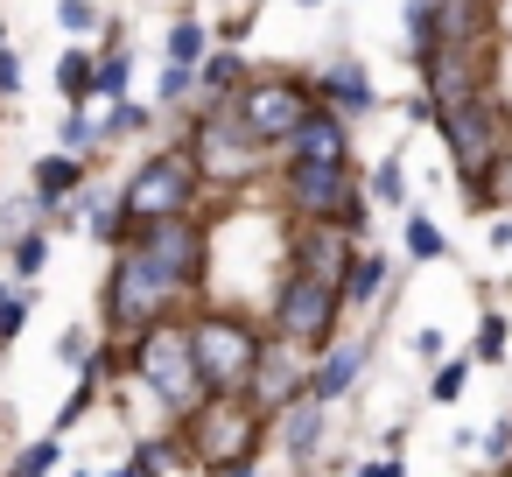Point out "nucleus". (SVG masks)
I'll return each mask as SVG.
<instances>
[{
  "label": "nucleus",
  "instance_id": "obj_1",
  "mask_svg": "<svg viewBox=\"0 0 512 477\" xmlns=\"http://www.w3.org/2000/svg\"><path fill=\"white\" fill-rule=\"evenodd\" d=\"M211 274V225L204 218H162V225H141L113 246V267H106V288H99V316H106V337H134L162 316H183V295H197Z\"/></svg>",
  "mask_w": 512,
  "mask_h": 477
},
{
  "label": "nucleus",
  "instance_id": "obj_2",
  "mask_svg": "<svg viewBox=\"0 0 512 477\" xmlns=\"http://www.w3.org/2000/svg\"><path fill=\"white\" fill-rule=\"evenodd\" d=\"M120 365H127V379H141V386L155 393V407H162L169 421H190V414L211 400V393H204V379H197L190 323H183V316H162V323L134 330V337L120 344Z\"/></svg>",
  "mask_w": 512,
  "mask_h": 477
},
{
  "label": "nucleus",
  "instance_id": "obj_3",
  "mask_svg": "<svg viewBox=\"0 0 512 477\" xmlns=\"http://www.w3.org/2000/svg\"><path fill=\"white\" fill-rule=\"evenodd\" d=\"M183 323H190V358H197L204 393H211V400H239L253 358H260V344H267V330H260L246 309H225V302L190 309Z\"/></svg>",
  "mask_w": 512,
  "mask_h": 477
},
{
  "label": "nucleus",
  "instance_id": "obj_4",
  "mask_svg": "<svg viewBox=\"0 0 512 477\" xmlns=\"http://www.w3.org/2000/svg\"><path fill=\"white\" fill-rule=\"evenodd\" d=\"M197 197H204V183H197L190 155H183V148H155V155L134 162V176L113 190V211H120L127 232H141V225H162V218H197Z\"/></svg>",
  "mask_w": 512,
  "mask_h": 477
},
{
  "label": "nucleus",
  "instance_id": "obj_5",
  "mask_svg": "<svg viewBox=\"0 0 512 477\" xmlns=\"http://www.w3.org/2000/svg\"><path fill=\"white\" fill-rule=\"evenodd\" d=\"M225 113L239 120V134L267 155V148H281L309 113H316V92H309V78L302 71H253L232 99H225Z\"/></svg>",
  "mask_w": 512,
  "mask_h": 477
},
{
  "label": "nucleus",
  "instance_id": "obj_6",
  "mask_svg": "<svg viewBox=\"0 0 512 477\" xmlns=\"http://www.w3.org/2000/svg\"><path fill=\"white\" fill-rule=\"evenodd\" d=\"M183 456H197L211 477H246L253 470V449H260V414L246 400H204L190 421H183Z\"/></svg>",
  "mask_w": 512,
  "mask_h": 477
},
{
  "label": "nucleus",
  "instance_id": "obj_7",
  "mask_svg": "<svg viewBox=\"0 0 512 477\" xmlns=\"http://www.w3.org/2000/svg\"><path fill=\"white\" fill-rule=\"evenodd\" d=\"M337 323H344L337 281H316L302 267H281V288H274V309H267V337H288V344H302L316 358L323 344H337Z\"/></svg>",
  "mask_w": 512,
  "mask_h": 477
},
{
  "label": "nucleus",
  "instance_id": "obj_8",
  "mask_svg": "<svg viewBox=\"0 0 512 477\" xmlns=\"http://www.w3.org/2000/svg\"><path fill=\"white\" fill-rule=\"evenodd\" d=\"M435 127H442V141H449V162H456L463 197H477V183H484L491 162L505 155V113H498V99L477 92V99H463V106H442Z\"/></svg>",
  "mask_w": 512,
  "mask_h": 477
},
{
  "label": "nucleus",
  "instance_id": "obj_9",
  "mask_svg": "<svg viewBox=\"0 0 512 477\" xmlns=\"http://www.w3.org/2000/svg\"><path fill=\"white\" fill-rule=\"evenodd\" d=\"M183 155H190V169H197L204 190H239V183H253V169H260V148L239 134V120H232L225 106H197Z\"/></svg>",
  "mask_w": 512,
  "mask_h": 477
},
{
  "label": "nucleus",
  "instance_id": "obj_10",
  "mask_svg": "<svg viewBox=\"0 0 512 477\" xmlns=\"http://www.w3.org/2000/svg\"><path fill=\"white\" fill-rule=\"evenodd\" d=\"M281 197L295 211V225H330L358 204V169H302V162H281Z\"/></svg>",
  "mask_w": 512,
  "mask_h": 477
},
{
  "label": "nucleus",
  "instance_id": "obj_11",
  "mask_svg": "<svg viewBox=\"0 0 512 477\" xmlns=\"http://www.w3.org/2000/svg\"><path fill=\"white\" fill-rule=\"evenodd\" d=\"M302 386H309V351L288 344V337H267L260 358H253V372H246V393H239V400L267 421V414H281L288 400H302Z\"/></svg>",
  "mask_w": 512,
  "mask_h": 477
},
{
  "label": "nucleus",
  "instance_id": "obj_12",
  "mask_svg": "<svg viewBox=\"0 0 512 477\" xmlns=\"http://www.w3.org/2000/svg\"><path fill=\"white\" fill-rule=\"evenodd\" d=\"M365 365H372V344H365V337H337V344H323V351L309 358V386H302V400L337 407L344 393H358Z\"/></svg>",
  "mask_w": 512,
  "mask_h": 477
},
{
  "label": "nucleus",
  "instance_id": "obj_13",
  "mask_svg": "<svg viewBox=\"0 0 512 477\" xmlns=\"http://www.w3.org/2000/svg\"><path fill=\"white\" fill-rule=\"evenodd\" d=\"M309 92H316V106H323V113H337L344 127H351V120H365V113L379 106V85H372V71H365L358 57H330V64L309 78Z\"/></svg>",
  "mask_w": 512,
  "mask_h": 477
},
{
  "label": "nucleus",
  "instance_id": "obj_14",
  "mask_svg": "<svg viewBox=\"0 0 512 477\" xmlns=\"http://www.w3.org/2000/svg\"><path fill=\"white\" fill-rule=\"evenodd\" d=\"M281 148H288V162H302V169H351V127H344L337 113H323V106H316Z\"/></svg>",
  "mask_w": 512,
  "mask_h": 477
},
{
  "label": "nucleus",
  "instance_id": "obj_15",
  "mask_svg": "<svg viewBox=\"0 0 512 477\" xmlns=\"http://www.w3.org/2000/svg\"><path fill=\"white\" fill-rule=\"evenodd\" d=\"M85 183H92V162H78V155H43V162L29 169V197L43 204V218H50L57 204H71Z\"/></svg>",
  "mask_w": 512,
  "mask_h": 477
},
{
  "label": "nucleus",
  "instance_id": "obj_16",
  "mask_svg": "<svg viewBox=\"0 0 512 477\" xmlns=\"http://www.w3.org/2000/svg\"><path fill=\"white\" fill-rule=\"evenodd\" d=\"M323 414L330 407H316V400H288L281 407V449H288V463H316L323 456Z\"/></svg>",
  "mask_w": 512,
  "mask_h": 477
},
{
  "label": "nucleus",
  "instance_id": "obj_17",
  "mask_svg": "<svg viewBox=\"0 0 512 477\" xmlns=\"http://www.w3.org/2000/svg\"><path fill=\"white\" fill-rule=\"evenodd\" d=\"M246 78H253V71H246V50H204V64H197V99H204V106H225Z\"/></svg>",
  "mask_w": 512,
  "mask_h": 477
},
{
  "label": "nucleus",
  "instance_id": "obj_18",
  "mask_svg": "<svg viewBox=\"0 0 512 477\" xmlns=\"http://www.w3.org/2000/svg\"><path fill=\"white\" fill-rule=\"evenodd\" d=\"M379 295H386V260L358 246L351 267H344V281H337V302H344V309H372Z\"/></svg>",
  "mask_w": 512,
  "mask_h": 477
},
{
  "label": "nucleus",
  "instance_id": "obj_19",
  "mask_svg": "<svg viewBox=\"0 0 512 477\" xmlns=\"http://www.w3.org/2000/svg\"><path fill=\"white\" fill-rule=\"evenodd\" d=\"M204 50H211V29H204L197 15H176V22H169V43H162V57H169L176 71H197V64H204Z\"/></svg>",
  "mask_w": 512,
  "mask_h": 477
},
{
  "label": "nucleus",
  "instance_id": "obj_20",
  "mask_svg": "<svg viewBox=\"0 0 512 477\" xmlns=\"http://www.w3.org/2000/svg\"><path fill=\"white\" fill-rule=\"evenodd\" d=\"M92 64H99V50H64V57H57V92H64V106H92Z\"/></svg>",
  "mask_w": 512,
  "mask_h": 477
},
{
  "label": "nucleus",
  "instance_id": "obj_21",
  "mask_svg": "<svg viewBox=\"0 0 512 477\" xmlns=\"http://www.w3.org/2000/svg\"><path fill=\"white\" fill-rule=\"evenodd\" d=\"M127 85H134V50H99V64H92V99H127Z\"/></svg>",
  "mask_w": 512,
  "mask_h": 477
},
{
  "label": "nucleus",
  "instance_id": "obj_22",
  "mask_svg": "<svg viewBox=\"0 0 512 477\" xmlns=\"http://www.w3.org/2000/svg\"><path fill=\"white\" fill-rule=\"evenodd\" d=\"M57 155H78V162L99 155V120H92V106H71V113H64V127H57Z\"/></svg>",
  "mask_w": 512,
  "mask_h": 477
},
{
  "label": "nucleus",
  "instance_id": "obj_23",
  "mask_svg": "<svg viewBox=\"0 0 512 477\" xmlns=\"http://www.w3.org/2000/svg\"><path fill=\"white\" fill-rule=\"evenodd\" d=\"M43 225V204L29 197V190H15V197H0V253H8L22 232H36Z\"/></svg>",
  "mask_w": 512,
  "mask_h": 477
},
{
  "label": "nucleus",
  "instance_id": "obj_24",
  "mask_svg": "<svg viewBox=\"0 0 512 477\" xmlns=\"http://www.w3.org/2000/svg\"><path fill=\"white\" fill-rule=\"evenodd\" d=\"M400 246H407V260H442V253H449V239H442V225H435L428 211H407Z\"/></svg>",
  "mask_w": 512,
  "mask_h": 477
},
{
  "label": "nucleus",
  "instance_id": "obj_25",
  "mask_svg": "<svg viewBox=\"0 0 512 477\" xmlns=\"http://www.w3.org/2000/svg\"><path fill=\"white\" fill-rule=\"evenodd\" d=\"M43 267H50V232H43V225H36V232H22V239H15V246H8V274H15V281H22V288H29V281H36V274H43Z\"/></svg>",
  "mask_w": 512,
  "mask_h": 477
},
{
  "label": "nucleus",
  "instance_id": "obj_26",
  "mask_svg": "<svg viewBox=\"0 0 512 477\" xmlns=\"http://www.w3.org/2000/svg\"><path fill=\"white\" fill-rule=\"evenodd\" d=\"M57 463H64V435H36V442L8 463V477H50Z\"/></svg>",
  "mask_w": 512,
  "mask_h": 477
},
{
  "label": "nucleus",
  "instance_id": "obj_27",
  "mask_svg": "<svg viewBox=\"0 0 512 477\" xmlns=\"http://www.w3.org/2000/svg\"><path fill=\"white\" fill-rule=\"evenodd\" d=\"M148 120H155V113H148V106H134V92H127V99H113V113L99 120V148H106V141H127V134H141Z\"/></svg>",
  "mask_w": 512,
  "mask_h": 477
},
{
  "label": "nucleus",
  "instance_id": "obj_28",
  "mask_svg": "<svg viewBox=\"0 0 512 477\" xmlns=\"http://www.w3.org/2000/svg\"><path fill=\"white\" fill-rule=\"evenodd\" d=\"M407 57L414 64L435 57V8H428V0H407Z\"/></svg>",
  "mask_w": 512,
  "mask_h": 477
},
{
  "label": "nucleus",
  "instance_id": "obj_29",
  "mask_svg": "<svg viewBox=\"0 0 512 477\" xmlns=\"http://www.w3.org/2000/svg\"><path fill=\"white\" fill-rule=\"evenodd\" d=\"M358 190H365V204H407V169L400 162H379L372 183H358Z\"/></svg>",
  "mask_w": 512,
  "mask_h": 477
},
{
  "label": "nucleus",
  "instance_id": "obj_30",
  "mask_svg": "<svg viewBox=\"0 0 512 477\" xmlns=\"http://www.w3.org/2000/svg\"><path fill=\"white\" fill-rule=\"evenodd\" d=\"M470 358H477V365H505V316H498V309L477 316V344H470Z\"/></svg>",
  "mask_w": 512,
  "mask_h": 477
},
{
  "label": "nucleus",
  "instance_id": "obj_31",
  "mask_svg": "<svg viewBox=\"0 0 512 477\" xmlns=\"http://www.w3.org/2000/svg\"><path fill=\"white\" fill-rule=\"evenodd\" d=\"M470 204H498V211L512 218V148H505V155L491 162V176L477 183V197H470Z\"/></svg>",
  "mask_w": 512,
  "mask_h": 477
},
{
  "label": "nucleus",
  "instance_id": "obj_32",
  "mask_svg": "<svg viewBox=\"0 0 512 477\" xmlns=\"http://www.w3.org/2000/svg\"><path fill=\"white\" fill-rule=\"evenodd\" d=\"M57 29H64V36H99V29H106L99 0H57Z\"/></svg>",
  "mask_w": 512,
  "mask_h": 477
},
{
  "label": "nucleus",
  "instance_id": "obj_33",
  "mask_svg": "<svg viewBox=\"0 0 512 477\" xmlns=\"http://www.w3.org/2000/svg\"><path fill=\"white\" fill-rule=\"evenodd\" d=\"M22 330H29V288H15L8 302H0V351H15Z\"/></svg>",
  "mask_w": 512,
  "mask_h": 477
},
{
  "label": "nucleus",
  "instance_id": "obj_34",
  "mask_svg": "<svg viewBox=\"0 0 512 477\" xmlns=\"http://www.w3.org/2000/svg\"><path fill=\"white\" fill-rule=\"evenodd\" d=\"M463 379H470V358H442V365H435V379H428V400H442V407H449V400L463 393Z\"/></svg>",
  "mask_w": 512,
  "mask_h": 477
},
{
  "label": "nucleus",
  "instance_id": "obj_35",
  "mask_svg": "<svg viewBox=\"0 0 512 477\" xmlns=\"http://www.w3.org/2000/svg\"><path fill=\"white\" fill-rule=\"evenodd\" d=\"M155 99H162V106H183V99H197V71H176V64H162V85H155Z\"/></svg>",
  "mask_w": 512,
  "mask_h": 477
},
{
  "label": "nucleus",
  "instance_id": "obj_36",
  "mask_svg": "<svg viewBox=\"0 0 512 477\" xmlns=\"http://www.w3.org/2000/svg\"><path fill=\"white\" fill-rule=\"evenodd\" d=\"M92 351H99V337H92V330H78V323H71V330L57 337V358H64V365H85Z\"/></svg>",
  "mask_w": 512,
  "mask_h": 477
},
{
  "label": "nucleus",
  "instance_id": "obj_37",
  "mask_svg": "<svg viewBox=\"0 0 512 477\" xmlns=\"http://www.w3.org/2000/svg\"><path fill=\"white\" fill-rule=\"evenodd\" d=\"M484 463H505V470H512V414L484 435Z\"/></svg>",
  "mask_w": 512,
  "mask_h": 477
},
{
  "label": "nucleus",
  "instance_id": "obj_38",
  "mask_svg": "<svg viewBox=\"0 0 512 477\" xmlns=\"http://www.w3.org/2000/svg\"><path fill=\"white\" fill-rule=\"evenodd\" d=\"M22 92V50L8 43V50H0V99H15Z\"/></svg>",
  "mask_w": 512,
  "mask_h": 477
},
{
  "label": "nucleus",
  "instance_id": "obj_39",
  "mask_svg": "<svg viewBox=\"0 0 512 477\" xmlns=\"http://www.w3.org/2000/svg\"><path fill=\"white\" fill-rule=\"evenodd\" d=\"M414 358L421 365H442V330H414Z\"/></svg>",
  "mask_w": 512,
  "mask_h": 477
},
{
  "label": "nucleus",
  "instance_id": "obj_40",
  "mask_svg": "<svg viewBox=\"0 0 512 477\" xmlns=\"http://www.w3.org/2000/svg\"><path fill=\"white\" fill-rule=\"evenodd\" d=\"M484 239H491V253H512V218H491V232H484Z\"/></svg>",
  "mask_w": 512,
  "mask_h": 477
},
{
  "label": "nucleus",
  "instance_id": "obj_41",
  "mask_svg": "<svg viewBox=\"0 0 512 477\" xmlns=\"http://www.w3.org/2000/svg\"><path fill=\"white\" fill-rule=\"evenodd\" d=\"M358 477H407L400 456H379V463H358Z\"/></svg>",
  "mask_w": 512,
  "mask_h": 477
},
{
  "label": "nucleus",
  "instance_id": "obj_42",
  "mask_svg": "<svg viewBox=\"0 0 512 477\" xmlns=\"http://www.w3.org/2000/svg\"><path fill=\"white\" fill-rule=\"evenodd\" d=\"M0 50H8V15H0Z\"/></svg>",
  "mask_w": 512,
  "mask_h": 477
},
{
  "label": "nucleus",
  "instance_id": "obj_43",
  "mask_svg": "<svg viewBox=\"0 0 512 477\" xmlns=\"http://www.w3.org/2000/svg\"><path fill=\"white\" fill-rule=\"evenodd\" d=\"M8 295H15V288H8V274H0V302H8Z\"/></svg>",
  "mask_w": 512,
  "mask_h": 477
},
{
  "label": "nucleus",
  "instance_id": "obj_44",
  "mask_svg": "<svg viewBox=\"0 0 512 477\" xmlns=\"http://www.w3.org/2000/svg\"><path fill=\"white\" fill-rule=\"evenodd\" d=\"M295 8H323V0H295Z\"/></svg>",
  "mask_w": 512,
  "mask_h": 477
},
{
  "label": "nucleus",
  "instance_id": "obj_45",
  "mask_svg": "<svg viewBox=\"0 0 512 477\" xmlns=\"http://www.w3.org/2000/svg\"><path fill=\"white\" fill-rule=\"evenodd\" d=\"M71 477H92V470H71Z\"/></svg>",
  "mask_w": 512,
  "mask_h": 477
},
{
  "label": "nucleus",
  "instance_id": "obj_46",
  "mask_svg": "<svg viewBox=\"0 0 512 477\" xmlns=\"http://www.w3.org/2000/svg\"><path fill=\"white\" fill-rule=\"evenodd\" d=\"M246 477H253V470H246Z\"/></svg>",
  "mask_w": 512,
  "mask_h": 477
}]
</instances>
